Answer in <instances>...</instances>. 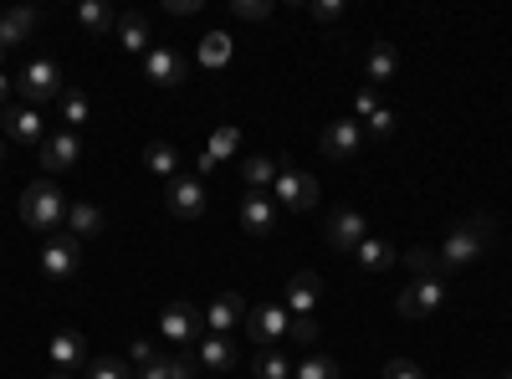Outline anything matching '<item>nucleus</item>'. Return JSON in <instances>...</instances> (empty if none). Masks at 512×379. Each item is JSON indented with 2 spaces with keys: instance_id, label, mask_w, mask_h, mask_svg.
Returning <instances> with one entry per match:
<instances>
[{
  "instance_id": "obj_29",
  "label": "nucleus",
  "mask_w": 512,
  "mask_h": 379,
  "mask_svg": "<svg viewBox=\"0 0 512 379\" xmlns=\"http://www.w3.org/2000/svg\"><path fill=\"white\" fill-rule=\"evenodd\" d=\"M118 47L123 52H149V21L144 16H118Z\"/></svg>"
},
{
  "instance_id": "obj_15",
  "label": "nucleus",
  "mask_w": 512,
  "mask_h": 379,
  "mask_svg": "<svg viewBox=\"0 0 512 379\" xmlns=\"http://www.w3.org/2000/svg\"><path fill=\"white\" fill-rule=\"evenodd\" d=\"M323 236H328V246H338V251H354V246L364 241V216H359V210H349V205H338L333 216H328V226H323Z\"/></svg>"
},
{
  "instance_id": "obj_9",
  "label": "nucleus",
  "mask_w": 512,
  "mask_h": 379,
  "mask_svg": "<svg viewBox=\"0 0 512 379\" xmlns=\"http://www.w3.org/2000/svg\"><path fill=\"white\" fill-rule=\"evenodd\" d=\"M41 170H47V180L52 175H62V170H72V164L82 159V139L72 134V129H57V134H47V139H41Z\"/></svg>"
},
{
  "instance_id": "obj_26",
  "label": "nucleus",
  "mask_w": 512,
  "mask_h": 379,
  "mask_svg": "<svg viewBox=\"0 0 512 379\" xmlns=\"http://www.w3.org/2000/svg\"><path fill=\"white\" fill-rule=\"evenodd\" d=\"M57 108H62V123H67V129L77 134L82 129V123H88L93 118V98L88 93H82V88H62V98H57Z\"/></svg>"
},
{
  "instance_id": "obj_31",
  "label": "nucleus",
  "mask_w": 512,
  "mask_h": 379,
  "mask_svg": "<svg viewBox=\"0 0 512 379\" xmlns=\"http://www.w3.org/2000/svg\"><path fill=\"white\" fill-rule=\"evenodd\" d=\"M67 226H72L77 241H82V236H98V231H103V210H98V205H67Z\"/></svg>"
},
{
  "instance_id": "obj_19",
  "label": "nucleus",
  "mask_w": 512,
  "mask_h": 379,
  "mask_svg": "<svg viewBox=\"0 0 512 379\" xmlns=\"http://www.w3.org/2000/svg\"><path fill=\"white\" fill-rule=\"evenodd\" d=\"M354 262H359V272H390L395 267V246L390 241H379V236H364L359 246H354Z\"/></svg>"
},
{
  "instance_id": "obj_7",
  "label": "nucleus",
  "mask_w": 512,
  "mask_h": 379,
  "mask_svg": "<svg viewBox=\"0 0 512 379\" xmlns=\"http://www.w3.org/2000/svg\"><path fill=\"white\" fill-rule=\"evenodd\" d=\"M164 205L175 210L180 221H195V216H205V205H210V195H205V180H195V175H175L164 185Z\"/></svg>"
},
{
  "instance_id": "obj_44",
  "label": "nucleus",
  "mask_w": 512,
  "mask_h": 379,
  "mask_svg": "<svg viewBox=\"0 0 512 379\" xmlns=\"http://www.w3.org/2000/svg\"><path fill=\"white\" fill-rule=\"evenodd\" d=\"M11 93H16V82H11L6 72H0V108H6V103H11Z\"/></svg>"
},
{
  "instance_id": "obj_28",
  "label": "nucleus",
  "mask_w": 512,
  "mask_h": 379,
  "mask_svg": "<svg viewBox=\"0 0 512 379\" xmlns=\"http://www.w3.org/2000/svg\"><path fill=\"white\" fill-rule=\"evenodd\" d=\"M277 170H282V164L277 159H262V154H251L246 164H241V180L256 190V195H262L267 185H277Z\"/></svg>"
},
{
  "instance_id": "obj_21",
  "label": "nucleus",
  "mask_w": 512,
  "mask_h": 379,
  "mask_svg": "<svg viewBox=\"0 0 512 379\" xmlns=\"http://www.w3.org/2000/svg\"><path fill=\"white\" fill-rule=\"evenodd\" d=\"M82 359H88V344H82V333H52V369H62V374H72V369H82Z\"/></svg>"
},
{
  "instance_id": "obj_39",
  "label": "nucleus",
  "mask_w": 512,
  "mask_h": 379,
  "mask_svg": "<svg viewBox=\"0 0 512 379\" xmlns=\"http://www.w3.org/2000/svg\"><path fill=\"white\" fill-rule=\"evenodd\" d=\"M384 379H425L415 359H390V369H384Z\"/></svg>"
},
{
  "instance_id": "obj_43",
  "label": "nucleus",
  "mask_w": 512,
  "mask_h": 379,
  "mask_svg": "<svg viewBox=\"0 0 512 379\" xmlns=\"http://www.w3.org/2000/svg\"><path fill=\"white\" fill-rule=\"evenodd\" d=\"M374 108H379V93H374V88H364V93H359V118H369Z\"/></svg>"
},
{
  "instance_id": "obj_27",
  "label": "nucleus",
  "mask_w": 512,
  "mask_h": 379,
  "mask_svg": "<svg viewBox=\"0 0 512 379\" xmlns=\"http://www.w3.org/2000/svg\"><path fill=\"white\" fill-rule=\"evenodd\" d=\"M195 57H200V67H226V62H231V36H226V31H205L200 47H195Z\"/></svg>"
},
{
  "instance_id": "obj_45",
  "label": "nucleus",
  "mask_w": 512,
  "mask_h": 379,
  "mask_svg": "<svg viewBox=\"0 0 512 379\" xmlns=\"http://www.w3.org/2000/svg\"><path fill=\"white\" fill-rule=\"evenodd\" d=\"M47 379H72V374H62V369H52V374H47Z\"/></svg>"
},
{
  "instance_id": "obj_32",
  "label": "nucleus",
  "mask_w": 512,
  "mask_h": 379,
  "mask_svg": "<svg viewBox=\"0 0 512 379\" xmlns=\"http://www.w3.org/2000/svg\"><path fill=\"white\" fill-rule=\"evenodd\" d=\"M77 21L88 26L93 36H98V31H118V16L103 6V0H82V6H77Z\"/></svg>"
},
{
  "instance_id": "obj_8",
  "label": "nucleus",
  "mask_w": 512,
  "mask_h": 379,
  "mask_svg": "<svg viewBox=\"0 0 512 379\" xmlns=\"http://www.w3.org/2000/svg\"><path fill=\"white\" fill-rule=\"evenodd\" d=\"M277 195V205H287V210H313L318 205V180L313 175H303V170H287V164H282V170H277V185H272Z\"/></svg>"
},
{
  "instance_id": "obj_14",
  "label": "nucleus",
  "mask_w": 512,
  "mask_h": 379,
  "mask_svg": "<svg viewBox=\"0 0 512 379\" xmlns=\"http://www.w3.org/2000/svg\"><path fill=\"white\" fill-rule=\"evenodd\" d=\"M159 333H164L169 344H195L200 339V313L190 303H169L159 313Z\"/></svg>"
},
{
  "instance_id": "obj_5",
  "label": "nucleus",
  "mask_w": 512,
  "mask_h": 379,
  "mask_svg": "<svg viewBox=\"0 0 512 379\" xmlns=\"http://www.w3.org/2000/svg\"><path fill=\"white\" fill-rule=\"evenodd\" d=\"M400 318H436L441 308H446V277H415L405 292H400Z\"/></svg>"
},
{
  "instance_id": "obj_4",
  "label": "nucleus",
  "mask_w": 512,
  "mask_h": 379,
  "mask_svg": "<svg viewBox=\"0 0 512 379\" xmlns=\"http://www.w3.org/2000/svg\"><path fill=\"white\" fill-rule=\"evenodd\" d=\"M241 328H246V339H251L256 349H277V344L287 339V328H292V313L277 308V303H256V308H246Z\"/></svg>"
},
{
  "instance_id": "obj_12",
  "label": "nucleus",
  "mask_w": 512,
  "mask_h": 379,
  "mask_svg": "<svg viewBox=\"0 0 512 379\" xmlns=\"http://www.w3.org/2000/svg\"><path fill=\"white\" fill-rule=\"evenodd\" d=\"M144 77L154 82V88H180L185 82V57L175 47H149L144 52Z\"/></svg>"
},
{
  "instance_id": "obj_30",
  "label": "nucleus",
  "mask_w": 512,
  "mask_h": 379,
  "mask_svg": "<svg viewBox=\"0 0 512 379\" xmlns=\"http://www.w3.org/2000/svg\"><path fill=\"white\" fill-rule=\"evenodd\" d=\"M292 369H297V364H292L282 349H256V369H251V374H256V379H292Z\"/></svg>"
},
{
  "instance_id": "obj_47",
  "label": "nucleus",
  "mask_w": 512,
  "mask_h": 379,
  "mask_svg": "<svg viewBox=\"0 0 512 379\" xmlns=\"http://www.w3.org/2000/svg\"><path fill=\"white\" fill-rule=\"evenodd\" d=\"M502 379H512V369H507V374H502Z\"/></svg>"
},
{
  "instance_id": "obj_1",
  "label": "nucleus",
  "mask_w": 512,
  "mask_h": 379,
  "mask_svg": "<svg viewBox=\"0 0 512 379\" xmlns=\"http://www.w3.org/2000/svg\"><path fill=\"white\" fill-rule=\"evenodd\" d=\"M492 221L487 216H477V221H466V226H456L446 241H441V251H436V262H441V272H461V267H472L482 251L492 246Z\"/></svg>"
},
{
  "instance_id": "obj_34",
  "label": "nucleus",
  "mask_w": 512,
  "mask_h": 379,
  "mask_svg": "<svg viewBox=\"0 0 512 379\" xmlns=\"http://www.w3.org/2000/svg\"><path fill=\"white\" fill-rule=\"evenodd\" d=\"M82 374L88 379H134V369L123 359H93V364H82Z\"/></svg>"
},
{
  "instance_id": "obj_20",
  "label": "nucleus",
  "mask_w": 512,
  "mask_h": 379,
  "mask_svg": "<svg viewBox=\"0 0 512 379\" xmlns=\"http://www.w3.org/2000/svg\"><path fill=\"white\" fill-rule=\"evenodd\" d=\"M241 318H246V303L236 298V292H221V298H216V303H210V308H205V323H210V328H216V333H221V339H226V333H231V328H241Z\"/></svg>"
},
{
  "instance_id": "obj_23",
  "label": "nucleus",
  "mask_w": 512,
  "mask_h": 379,
  "mask_svg": "<svg viewBox=\"0 0 512 379\" xmlns=\"http://www.w3.org/2000/svg\"><path fill=\"white\" fill-rule=\"evenodd\" d=\"M144 164H149V170H154L164 185L175 180V175H185V170H180V149H175V144H164V139H154V144L144 149Z\"/></svg>"
},
{
  "instance_id": "obj_22",
  "label": "nucleus",
  "mask_w": 512,
  "mask_h": 379,
  "mask_svg": "<svg viewBox=\"0 0 512 379\" xmlns=\"http://www.w3.org/2000/svg\"><path fill=\"white\" fill-rule=\"evenodd\" d=\"M364 72H369V82H395V72H400V52H395V41H374Z\"/></svg>"
},
{
  "instance_id": "obj_40",
  "label": "nucleus",
  "mask_w": 512,
  "mask_h": 379,
  "mask_svg": "<svg viewBox=\"0 0 512 379\" xmlns=\"http://www.w3.org/2000/svg\"><path fill=\"white\" fill-rule=\"evenodd\" d=\"M313 16L318 21H338L344 16V0H313Z\"/></svg>"
},
{
  "instance_id": "obj_25",
  "label": "nucleus",
  "mask_w": 512,
  "mask_h": 379,
  "mask_svg": "<svg viewBox=\"0 0 512 379\" xmlns=\"http://www.w3.org/2000/svg\"><path fill=\"white\" fill-rule=\"evenodd\" d=\"M200 369H236V344L221 339V333H210V339H200Z\"/></svg>"
},
{
  "instance_id": "obj_10",
  "label": "nucleus",
  "mask_w": 512,
  "mask_h": 379,
  "mask_svg": "<svg viewBox=\"0 0 512 379\" xmlns=\"http://www.w3.org/2000/svg\"><path fill=\"white\" fill-rule=\"evenodd\" d=\"M0 123H6L11 144H36L41 149V139H47V123H41V113L26 108V103H6V108H0Z\"/></svg>"
},
{
  "instance_id": "obj_11",
  "label": "nucleus",
  "mask_w": 512,
  "mask_h": 379,
  "mask_svg": "<svg viewBox=\"0 0 512 379\" xmlns=\"http://www.w3.org/2000/svg\"><path fill=\"white\" fill-rule=\"evenodd\" d=\"M323 159H354L359 154V144H364V123L359 118H338V123H328L323 129Z\"/></svg>"
},
{
  "instance_id": "obj_6",
  "label": "nucleus",
  "mask_w": 512,
  "mask_h": 379,
  "mask_svg": "<svg viewBox=\"0 0 512 379\" xmlns=\"http://www.w3.org/2000/svg\"><path fill=\"white\" fill-rule=\"evenodd\" d=\"M77 267H82V241L72 231H52L47 246H41V272L52 282H67V277H77Z\"/></svg>"
},
{
  "instance_id": "obj_35",
  "label": "nucleus",
  "mask_w": 512,
  "mask_h": 379,
  "mask_svg": "<svg viewBox=\"0 0 512 379\" xmlns=\"http://www.w3.org/2000/svg\"><path fill=\"white\" fill-rule=\"evenodd\" d=\"M405 262H410V272H415V277H441V262H436V251H420V246H415Z\"/></svg>"
},
{
  "instance_id": "obj_16",
  "label": "nucleus",
  "mask_w": 512,
  "mask_h": 379,
  "mask_svg": "<svg viewBox=\"0 0 512 379\" xmlns=\"http://www.w3.org/2000/svg\"><path fill=\"white\" fill-rule=\"evenodd\" d=\"M318 298H323V277H318V272H297V277L287 282V313H292V318H313Z\"/></svg>"
},
{
  "instance_id": "obj_3",
  "label": "nucleus",
  "mask_w": 512,
  "mask_h": 379,
  "mask_svg": "<svg viewBox=\"0 0 512 379\" xmlns=\"http://www.w3.org/2000/svg\"><path fill=\"white\" fill-rule=\"evenodd\" d=\"M16 93H21L26 108H47V103H57V98H62V67H57L52 57L26 62L21 77H16Z\"/></svg>"
},
{
  "instance_id": "obj_37",
  "label": "nucleus",
  "mask_w": 512,
  "mask_h": 379,
  "mask_svg": "<svg viewBox=\"0 0 512 379\" xmlns=\"http://www.w3.org/2000/svg\"><path fill=\"white\" fill-rule=\"evenodd\" d=\"M287 339H297L303 349H313L318 344V318H292V328H287Z\"/></svg>"
},
{
  "instance_id": "obj_18",
  "label": "nucleus",
  "mask_w": 512,
  "mask_h": 379,
  "mask_svg": "<svg viewBox=\"0 0 512 379\" xmlns=\"http://www.w3.org/2000/svg\"><path fill=\"white\" fill-rule=\"evenodd\" d=\"M36 21H41V16H36L31 6H21V11H6V16H0V57H6L11 47H21V41L36 31Z\"/></svg>"
},
{
  "instance_id": "obj_36",
  "label": "nucleus",
  "mask_w": 512,
  "mask_h": 379,
  "mask_svg": "<svg viewBox=\"0 0 512 379\" xmlns=\"http://www.w3.org/2000/svg\"><path fill=\"white\" fill-rule=\"evenodd\" d=\"M364 123H369V134H374V139H390V134H395V113L384 108V103H379V108H374Z\"/></svg>"
},
{
  "instance_id": "obj_2",
  "label": "nucleus",
  "mask_w": 512,
  "mask_h": 379,
  "mask_svg": "<svg viewBox=\"0 0 512 379\" xmlns=\"http://www.w3.org/2000/svg\"><path fill=\"white\" fill-rule=\"evenodd\" d=\"M21 221H26L31 231H47V236L67 221V200H62L57 180H36V185H26V195H21Z\"/></svg>"
},
{
  "instance_id": "obj_42",
  "label": "nucleus",
  "mask_w": 512,
  "mask_h": 379,
  "mask_svg": "<svg viewBox=\"0 0 512 379\" xmlns=\"http://www.w3.org/2000/svg\"><path fill=\"white\" fill-rule=\"evenodd\" d=\"M164 11H169V16H195L200 0H164Z\"/></svg>"
},
{
  "instance_id": "obj_46",
  "label": "nucleus",
  "mask_w": 512,
  "mask_h": 379,
  "mask_svg": "<svg viewBox=\"0 0 512 379\" xmlns=\"http://www.w3.org/2000/svg\"><path fill=\"white\" fill-rule=\"evenodd\" d=\"M0 164H6V139H0Z\"/></svg>"
},
{
  "instance_id": "obj_24",
  "label": "nucleus",
  "mask_w": 512,
  "mask_h": 379,
  "mask_svg": "<svg viewBox=\"0 0 512 379\" xmlns=\"http://www.w3.org/2000/svg\"><path fill=\"white\" fill-rule=\"evenodd\" d=\"M134 379H195V364L190 359H175V354H154Z\"/></svg>"
},
{
  "instance_id": "obj_38",
  "label": "nucleus",
  "mask_w": 512,
  "mask_h": 379,
  "mask_svg": "<svg viewBox=\"0 0 512 379\" xmlns=\"http://www.w3.org/2000/svg\"><path fill=\"white\" fill-rule=\"evenodd\" d=\"M241 21H267L272 16V0H236V6H231Z\"/></svg>"
},
{
  "instance_id": "obj_17",
  "label": "nucleus",
  "mask_w": 512,
  "mask_h": 379,
  "mask_svg": "<svg viewBox=\"0 0 512 379\" xmlns=\"http://www.w3.org/2000/svg\"><path fill=\"white\" fill-rule=\"evenodd\" d=\"M236 149H241V129H236V123H221V129L210 134L205 154L195 159V170H200V175H210V170H216V164H226V159H231Z\"/></svg>"
},
{
  "instance_id": "obj_33",
  "label": "nucleus",
  "mask_w": 512,
  "mask_h": 379,
  "mask_svg": "<svg viewBox=\"0 0 512 379\" xmlns=\"http://www.w3.org/2000/svg\"><path fill=\"white\" fill-rule=\"evenodd\" d=\"M344 369H338V359H328V354H313V359H303L292 369V379H338Z\"/></svg>"
},
{
  "instance_id": "obj_41",
  "label": "nucleus",
  "mask_w": 512,
  "mask_h": 379,
  "mask_svg": "<svg viewBox=\"0 0 512 379\" xmlns=\"http://www.w3.org/2000/svg\"><path fill=\"white\" fill-rule=\"evenodd\" d=\"M149 359H154V344H144V339H134V344H128V364H139V369H144Z\"/></svg>"
},
{
  "instance_id": "obj_13",
  "label": "nucleus",
  "mask_w": 512,
  "mask_h": 379,
  "mask_svg": "<svg viewBox=\"0 0 512 379\" xmlns=\"http://www.w3.org/2000/svg\"><path fill=\"white\" fill-rule=\"evenodd\" d=\"M236 216H241V231H246V236H256V241H262V236H272V231H277V200L251 190V195L241 200V210H236Z\"/></svg>"
}]
</instances>
